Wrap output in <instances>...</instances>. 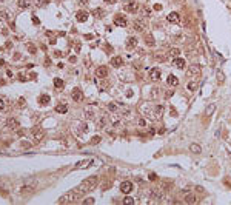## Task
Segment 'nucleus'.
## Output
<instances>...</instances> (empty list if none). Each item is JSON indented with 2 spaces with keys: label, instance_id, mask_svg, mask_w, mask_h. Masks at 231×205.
<instances>
[{
  "label": "nucleus",
  "instance_id": "obj_14",
  "mask_svg": "<svg viewBox=\"0 0 231 205\" xmlns=\"http://www.w3.org/2000/svg\"><path fill=\"white\" fill-rule=\"evenodd\" d=\"M166 83H168L169 86H177V85H179V79H177L176 76L169 74V76L166 77Z\"/></svg>",
  "mask_w": 231,
  "mask_h": 205
},
{
  "label": "nucleus",
  "instance_id": "obj_4",
  "mask_svg": "<svg viewBox=\"0 0 231 205\" xmlns=\"http://www.w3.org/2000/svg\"><path fill=\"white\" fill-rule=\"evenodd\" d=\"M123 9H125V13H137V9H139V5H137V2L136 0H130V2H126L125 5H123Z\"/></svg>",
  "mask_w": 231,
  "mask_h": 205
},
{
  "label": "nucleus",
  "instance_id": "obj_41",
  "mask_svg": "<svg viewBox=\"0 0 231 205\" xmlns=\"http://www.w3.org/2000/svg\"><path fill=\"white\" fill-rule=\"evenodd\" d=\"M0 19H3V20H6V22H8V20H9V14L2 11V13H0Z\"/></svg>",
  "mask_w": 231,
  "mask_h": 205
},
{
  "label": "nucleus",
  "instance_id": "obj_2",
  "mask_svg": "<svg viewBox=\"0 0 231 205\" xmlns=\"http://www.w3.org/2000/svg\"><path fill=\"white\" fill-rule=\"evenodd\" d=\"M77 197H79V194H77L76 191H69V193L63 194L62 197H59V204H69V202H74Z\"/></svg>",
  "mask_w": 231,
  "mask_h": 205
},
{
  "label": "nucleus",
  "instance_id": "obj_34",
  "mask_svg": "<svg viewBox=\"0 0 231 205\" xmlns=\"http://www.w3.org/2000/svg\"><path fill=\"white\" fill-rule=\"evenodd\" d=\"M97 86H99V89L100 91H103V89H108V82H105V80H102V82H99V83H97Z\"/></svg>",
  "mask_w": 231,
  "mask_h": 205
},
{
  "label": "nucleus",
  "instance_id": "obj_46",
  "mask_svg": "<svg viewBox=\"0 0 231 205\" xmlns=\"http://www.w3.org/2000/svg\"><path fill=\"white\" fill-rule=\"evenodd\" d=\"M153 8H154V11H162V5H160V3H156Z\"/></svg>",
  "mask_w": 231,
  "mask_h": 205
},
{
  "label": "nucleus",
  "instance_id": "obj_32",
  "mask_svg": "<svg viewBox=\"0 0 231 205\" xmlns=\"http://www.w3.org/2000/svg\"><path fill=\"white\" fill-rule=\"evenodd\" d=\"M91 164H93V160H82V162H79V164L76 165V168H80V167L85 168V167H88V165H91Z\"/></svg>",
  "mask_w": 231,
  "mask_h": 205
},
{
  "label": "nucleus",
  "instance_id": "obj_31",
  "mask_svg": "<svg viewBox=\"0 0 231 205\" xmlns=\"http://www.w3.org/2000/svg\"><path fill=\"white\" fill-rule=\"evenodd\" d=\"M179 54H180V50H177V48H171L169 50V57H179Z\"/></svg>",
  "mask_w": 231,
  "mask_h": 205
},
{
  "label": "nucleus",
  "instance_id": "obj_12",
  "mask_svg": "<svg viewBox=\"0 0 231 205\" xmlns=\"http://www.w3.org/2000/svg\"><path fill=\"white\" fill-rule=\"evenodd\" d=\"M96 76L100 77V79L106 77V76H108V68H106V67H99V68L96 69Z\"/></svg>",
  "mask_w": 231,
  "mask_h": 205
},
{
  "label": "nucleus",
  "instance_id": "obj_57",
  "mask_svg": "<svg viewBox=\"0 0 231 205\" xmlns=\"http://www.w3.org/2000/svg\"><path fill=\"white\" fill-rule=\"evenodd\" d=\"M126 96H128V97H131V96H132V91H131V89H128V93H126Z\"/></svg>",
  "mask_w": 231,
  "mask_h": 205
},
{
  "label": "nucleus",
  "instance_id": "obj_38",
  "mask_svg": "<svg viewBox=\"0 0 231 205\" xmlns=\"http://www.w3.org/2000/svg\"><path fill=\"white\" fill-rule=\"evenodd\" d=\"M85 116H86V119H91V117H93V111H91V108H89V106L85 110Z\"/></svg>",
  "mask_w": 231,
  "mask_h": 205
},
{
  "label": "nucleus",
  "instance_id": "obj_56",
  "mask_svg": "<svg viewBox=\"0 0 231 205\" xmlns=\"http://www.w3.org/2000/svg\"><path fill=\"white\" fill-rule=\"evenodd\" d=\"M149 179H151V180H154V179H156V174H153V173H151V174H149Z\"/></svg>",
  "mask_w": 231,
  "mask_h": 205
},
{
  "label": "nucleus",
  "instance_id": "obj_55",
  "mask_svg": "<svg viewBox=\"0 0 231 205\" xmlns=\"http://www.w3.org/2000/svg\"><path fill=\"white\" fill-rule=\"evenodd\" d=\"M17 134H19V136H23L25 133H23V130H19V131H17Z\"/></svg>",
  "mask_w": 231,
  "mask_h": 205
},
{
  "label": "nucleus",
  "instance_id": "obj_25",
  "mask_svg": "<svg viewBox=\"0 0 231 205\" xmlns=\"http://www.w3.org/2000/svg\"><path fill=\"white\" fill-rule=\"evenodd\" d=\"M56 111H57V113H62V114H65L66 111H68V106H66V103H60V105H57V106H56Z\"/></svg>",
  "mask_w": 231,
  "mask_h": 205
},
{
  "label": "nucleus",
  "instance_id": "obj_43",
  "mask_svg": "<svg viewBox=\"0 0 231 205\" xmlns=\"http://www.w3.org/2000/svg\"><path fill=\"white\" fill-rule=\"evenodd\" d=\"M35 50H37V48L34 46L33 43H28V51L29 52H35Z\"/></svg>",
  "mask_w": 231,
  "mask_h": 205
},
{
  "label": "nucleus",
  "instance_id": "obj_9",
  "mask_svg": "<svg viewBox=\"0 0 231 205\" xmlns=\"http://www.w3.org/2000/svg\"><path fill=\"white\" fill-rule=\"evenodd\" d=\"M153 116H154V119H162V116H163V106L162 105H157V106H154V110H153Z\"/></svg>",
  "mask_w": 231,
  "mask_h": 205
},
{
  "label": "nucleus",
  "instance_id": "obj_10",
  "mask_svg": "<svg viewBox=\"0 0 231 205\" xmlns=\"http://www.w3.org/2000/svg\"><path fill=\"white\" fill-rule=\"evenodd\" d=\"M33 191H34V187L29 185V184H26V185H23V187L20 188V196H28V194H31Z\"/></svg>",
  "mask_w": 231,
  "mask_h": 205
},
{
  "label": "nucleus",
  "instance_id": "obj_50",
  "mask_svg": "<svg viewBox=\"0 0 231 205\" xmlns=\"http://www.w3.org/2000/svg\"><path fill=\"white\" fill-rule=\"evenodd\" d=\"M173 96H174V91H168V93H166V99H169V97H173Z\"/></svg>",
  "mask_w": 231,
  "mask_h": 205
},
{
  "label": "nucleus",
  "instance_id": "obj_24",
  "mask_svg": "<svg viewBox=\"0 0 231 205\" xmlns=\"http://www.w3.org/2000/svg\"><path fill=\"white\" fill-rule=\"evenodd\" d=\"M197 199H196V196H194V193H188L186 196H185V202L186 204H194Z\"/></svg>",
  "mask_w": 231,
  "mask_h": 205
},
{
  "label": "nucleus",
  "instance_id": "obj_7",
  "mask_svg": "<svg viewBox=\"0 0 231 205\" xmlns=\"http://www.w3.org/2000/svg\"><path fill=\"white\" fill-rule=\"evenodd\" d=\"M160 76H162V73H160L159 68H151L149 69V79H151V80L157 82V80L160 79Z\"/></svg>",
  "mask_w": 231,
  "mask_h": 205
},
{
  "label": "nucleus",
  "instance_id": "obj_21",
  "mask_svg": "<svg viewBox=\"0 0 231 205\" xmlns=\"http://www.w3.org/2000/svg\"><path fill=\"white\" fill-rule=\"evenodd\" d=\"M17 5H19V8H22V9H26V8L31 6V0H19Z\"/></svg>",
  "mask_w": 231,
  "mask_h": 205
},
{
  "label": "nucleus",
  "instance_id": "obj_51",
  "mask_svg": "<svg viewBox=\"0 0 231 205\" xmlns=\"http://www.w3.org/2000/svg\"><path fill=\"white\" fill-rule=\"evenodd\" d=\"M33 23H34V25H39V23H40V20L35 17V16H33Z\"/></svg>",
  "mask_w": 231,
  "mask_h": 205
},
{
  "label": "nucleus",
  "instance_id": "obj_36",
  "mask_svg": "<svg viewBox=\"0 0 231 205\" xmlns=\"http://www.w3.org/2000/svg\"><path fill=\"white\" fill-rule=\"evenodd\" d=\"M197 82H190V83H188V89H190V91H196V89H197Z\"/></svg>",
  "mask_w": 231,
  "mask_h": 205
},
{
  "label": "nucleus",
  "instance_id": "obj_29",
  "mask_svg": "<svg viewBox=\"0 0 231 205\" xmlns=\"http://www.w3.org/2000/svg\"><path fill=\"white\" fill-rule=\"evenodd\" d=\"M190 150H191L193 153H196V154H200V151H202L200 145H197V143H191V145H190Z\"/></svg>",
  "mask_w": 231,
  "mask_h": 205
},
{
  "label": "nucleus",
  "instance_id": "obj_53",
  "mask_svg": "<svg viewBox=\"0 0 231 205\" xmlns=\"http://www.w3.org/2000/svg\"><path fill=\"white\" fill-rule=\"evenodd\" d=\"M117 0H105V3H108V5H114Z\"/></svg>",
  "mask_w": 231,
  "mask_h": 205
},
{
  "label": "nucleus",
  "instance_id": "obj_39",
  "mask_svg": "<svg viewBox=\"0 0 231 205\" xmlns=\"http://www.w3.org/2000/svg\"><path fill=\"white\" fill-rule=\"evenodd\" d=\"M154 59H156L157 62H165V56H162V54H156Z\"/></svg>",
  "mask_w": 231,
  "mask_h": 205
},
{
  "label": "nucleus",
  "instance_id": "obj_45",
  "mask_svg": "<svg viewBox=\"0 0 231 205\" xmlns=\"http://www.w3.org/2000/svg\"><path fill=\"white\" fill-rule=\"evenodd\" d=\"M48 2H50V0H37L35 3H37V6H42V5H46Z\"/></svg>",
  "mask_w": 231,
  "mask_h": 205
},
{
  "label": "nucleus",
  "instance_id": "obj_49",
  "mask_svg": "<svg viewBox=\"0 0 231 205\" xmlns=\"http://www.w3.org/2000/svg\"><path fill=\"white\" fill-rule=\"evenodd\" d=\"M80 130H82L83 133H86V130H88V126H86V123H82V125H80Z\"/></svg>",
  "mask_w": 231,
  "mask_h": 205
},
{
  "label": "nucleus",
  "instance_id": "obj_13",
  "mask_svg": "<svg viewBox=\"0 0 231 205\" xmlns=\"http://www.w3.org/2000/svg\"><path fill=\"white\" fill-rule=\"evenodd\" d=\"M136 46H137V39L132 37V35H130V37L126 39V48H128V50H132V48H136Z\"/></svg>",
  "mask_w": 231,
  "mask_h": 205
},
{
  "label": "nucleus",
  "instance_id": "obj_3",
  "mask_svg": "<svg viewBox=\"0 0 231 205\" xmlns=\"http://www.w3.org/2000/svg\"><path fill=\"white\" fill-rule=\"evenodd\" d=\"M199 74H200V65L199 63H193V65H190V68L186 69V77L188 79H194V77H197Z\"/></svg>",
  "mask_w": 231,
  "mask_h": 205
},
{
  "label": "nucleus",
  "instance_id": "obj_16",
  "mask_svg": "<svg viewBox=\"0 0 231 205\" xmlns=\"http://www.w3.org/2000/svg\"><path fill=\"white\" fill-rule=\"evenodd\" d=\"M76 19H77V22H86L88 20V13L86 11H77V14H76Z\"/></svg>",
  "mask_w": 231,
  "mask_h": 205
},
{
  "label": "nucleus",
  "instance_id": "obj_1",
  "mask_svg": "<svg viewBox=\"0 0 231 205\" xmlns=\"http://www.w3.org/2000/svg\"><path fill=\"white\" fill-rule=\"evenodd\" d=\"M97 184H99V177H97V176H91V177H88L86 180H83L80 185H77L74 191H76L77 194H85V193L94 190V188L97 187Z\"/></svg>",
  "mask_w": 231,
  "mask_h": 205
},
{
  "label": "nucleus",
  "instance_id": "obj_8",
  "mask_svg": "<svg viewBox=\"0 0 231 205\" xmlns=\"http://www.w3.org/2000/svg\"><path fill=\"white\" fill-rule=\"evenodd\" d=\"M120 191H122V193H125V194L131 193V191H132V184L130 182V180L122 182V184H120Z\"/></svg>",
  "mask_w": 231,
  "mask_h": 205
},
{
  "label": "nucleus",
  "instance_id": "obj_54",
  "mask_svg": "<svg viewBox=\"0 0 231 205\" xmlns=\"http://www.w3.org/2000/svg\"><path fill=\"white\" fill-rule=\"evenodd\" d=\"M142 14H143V16H149V11L148 9H142Z\"/></svg>",
  "mask_w": 231,
  "mask_h": 205
},
{
  "label": "nucleus",
  "instance_id": "obj_15",
  "mask_svg": "<svg viewBox=\"0 0 231 205\" xmlns=\"http://www.w3.org/2000/svg\"><path fill=\"white\" fill-rule=\"evenodd\" d=\"M145 45H148V46H154V45H156L154 35L151 34V33H147V34H145Z\"/></svg>",
  "mask_w": 231,
  "mask_h": 205
},
{
  "label": "nucleus",
  "instance_id": "obj_35",
  "mask_svg": "<svg viewBox=\"0 0 231 205\" xmlns=\"http://www.w3.org/2000/svg\"><path fill=\"white\" fill-rule=\"evenodd\" d=\"M153 196H154V197H157V199H160V197H162V190H160V188L153 190Z\"/></svg>",
  "mask_w": 231,
  "mask_h": 205
},
{
  "label": "nucleus",
  "instance_id": "obj_37",
  "mask_svg": "<svg viewBox=\"0 0 231 205\" xmlns=\"http://www.w3.org/2000/svg\"><path fill=\"white\" fill-rule=\"evenodd\" d=\"M108 110H110V111H113V113H114V111H117V103H114V102L108 103Z\"/></svg>",
  "mask_w": 231,
  "mask_h": 205
},
{
  "label": "nucleus",
  "instance_id": "obj_22",
  "mask_svg": "<svg viewBox=\"0 0 231 205\" xmlns=\"http://www.w3.org/2000/svg\"><path fill=\"white\" fill-rule=\"evenodd\" d=\"M93 16L96 19H102L105 16V11H103L102 8H96V9H93Z\"/></svg>",
  "mask_w": 231,
  "mask_h": 205
},
{
  "label": "nucleus",
  "instance_id": "obj_48",
  "mask_svg": "<svg viewBox=\"0 0 231 205\" xmlns=\"http://www.w3.org/2000/svg\"><path fill=\"white\" fill-rule=\"evenodd\" d=\"M83 202H85V204H94V202H96V201H94V199H93V197H89V199H85V201H83Z\"/></svg>",
  "mask_w": 231,
  "mask_h": 205
},
{
  "label": "nucleus",
  "instance_id": "obj_42",
  "mask_svg": "<svg viewBox=\"0 0 231 205\" xmlns=\"http://www.w3.org/2000/svg\"><path fill=\"white\" fill-rule=\"evenodd\" d=\"M99 142H100V136H94L91 139V143H93V145H96V143H99Z\"/></svg>",
  "mask_w": 231,
  "mask_h": 205
},
{
  "label": "nucleus",
  "instance_id": "obj_59",
  "mask_svg": "<svg viewBox=\"0 0 231 205\" xmlns=\"http://www.w3.org/2000/svg\"><path fill=\"white\" fill-rule=\"evenodd\" d=\"M0 2H3V0H0Z\"/></svg>",
  "mask_w": 231,
  "mask_h": 205
},
{
  "label": "nucleus",
  "instance_id": "obj_20",
  "mask_svg": "<svg viewBox=\"0 0 231 205\" xmlns=\"http://www.w3.org/2000/svg\"><path fill=\"white\" fill-rule=\"evenodd\" d=\"M111 65L116 67V68H120L122 65H123V60H122V57H113L111 59Z\"/></svg>",
  "mask_w": 231,
  "mask_h": 205
},
{
  "label": "nucleus",
  "instance_id": "obj_58",
  "mask_svg": "<svg viewBox=\"0 0 231 205\" xmlns=\"http://www.w3.org/2000/svg\"><path fill=\"white\" fill-rule=\"evenodd\" d=\"M196 190H197V191H200V193H203V188H202V187H196Z\"/></svg>",
  "mask_w": 231,
  "mask_h": 205
},
{
  "label": "nucleus",
  "instance_id": "obj_17",
  "mask_svg": "<svg viewBox=\"0 0 231 205\" xmlns=\"http://www.w3.org/2000/svg\"><path fill=\"white\" fill-rule=\"evenodd\" d=\"M166 19H168V22H171V23H179V20H180V16H179L177 13H169Z\"/></svg>",
  "mask_w": 231,
  "mask_h": 205
},
{
  "label": "nucleus",
  "instance_id": "obj_44",
  "mask_svg": "<svg viewBox=\"0 0 231 205\" xmlns=\"http://www.w3.org/2000/svg\"><path fill=\"white\" fill-rule=\"evenodd\" d=\"M139 126H147V120L143 119V117L139 119Z\"/></svg>",
  "mask_w": 231,
  "mask_h": 205
},
{
  "label": "nucleus",
  "instance_id": "obj_28",
  "mask_svg": "<svg viewBox=\"0 0 231 205\" xmlns=\"http://www.w3.org/2000/svg\"><path fill=\"white\" fill-rule=\"evenodd\" d=\"M216 77H217V82H219V83H223V82H225V74H223V71H222V69H219V71H217Z\"/></svg>",
  "mask_w": 231,
  "mask_h": 205
},
{
  "label": "nucleus",
  "instance_id": "obj_26",
  "mask_svg": "<svg viewBox=\"0 0 231 205\" xmlns=\"http://www.w3.org/2000/svg\"><path fill=\"white\" fill-rule=\"evenodd\" d=\"M50 96H48V94H42V96H40V97H39V103H40V105H46V103L50 102Z\"/></svg>",
  "mask_w": 231,
  "mask_h": 205
},
{
  "label": "nucleus",
  "instance_id": "obj_40",
  "mask_svg": "<svg viewBox=\"0 0 231 205\" xmlns=\"http://www.w3.org/2000/svg\"><path fill=\"white\" fill-rule=\"evenodd\" d=\"M123 204H126V205H131V204H134V199L128 196V197H125V199H123Z\"/></svg>",
  "mask_w": 231,
  "mask_h": 205
},
{
  "label": "nucleus",
  "instance_id": "obj_19",
  "mask_svg": "<svg viewBox=\"0 0 231 205\" xmlns=\"http://www.w3.org/2000/svg\"><path fill=\"white\" fill-rule=\"evenodd\" d=\"M72 99H74L76 102H80V100H82V91H80L79 88H74V89H72Z\"/></svg>",
  "mask_w": 231,
  "mask_h": 205
},
{
  "label": "nucleus",
  "instance_id": "obj_47",
  "mask_svg": "<svg viewBox=\"0 0 231 205\" xmlns=\"http://www.w3.org/2000/svg\"><path fill=\"white\" fill-rule=\"evenodd\" d=\"M77 3H79L80 6H86V5H88V0H77Z\"/></svg>",
  "mask_w": 231,
  "mask_h": 205
},
{
  "label": "nucleus",
  "instance_id": "obj_27",
  "mask_svg": "<svg viewBox=\"0 0 231 205\" xmlns=\"http://www.w3.org/2000/svg\"><path fill=\"white\" fill-rule=\"evenodd\" d=\"M214 110H216V103H210L208 108L205 110V116H211V114L214 113Z\"/></svg>",
  "mask_w": 231,
  "mask_h": 205
},
{
  "label": "nucleus",
  "instance_id": "obj_33",
  "mask_svg": "<svg viewBox=\"0 0 231 205\" xmlns=\"http://www.w3.org/2000/svg\"><path fill=\"white\" fill-rule=\"evenodd\" d=\"M31 147H33V143H31V142H28V140H22V142H20V148L28 150V148H31Z\"/></svg>",
  "mask_w": 231,
  "mask_h": 205
},
{
  "label": "nucleus",
  "instance_id": "obj_30",
  "mask_svg": "<svg viewBox=\"0 0 231 205\" xmlns=\"http://www.w3.org/2000/svg\"><path fill=\"white\" fill-rule=\"evenodd\" d=\"M63 85H65V83H63V80H62V79H59V77H56V79H54V86H56L57 89H62Z\"/></svg>",
  "mask_w": 231,
  "mask_h": 205
},
{
  "label": "nucleus",
  "instance_id": "obj_6",
  "mask_svg": "<svg viewBox=\"0 0 231 205\" xmlns=\"http://www.w3.org/2000/svg\"><path fill=\"white\" fill-rule=\"evenodd\" d=\"M114 25H116V26H122V28H123V26H126V25H128V20H126L125 16L117 14V16L114 17Z\"/></svg>",
  "mask_w": 231,
  "mask_h": 205
},
{
  "label": "nucleus",
  "instance_id": "obj_18",
  "mask_svg": "<svg viewBox=\"0 0 231 205\" xmlns=\"http://www.w3.org/2000/svg\"><path fill=\"white\" fill-rule=\"evenodd\" d=\"M6 125H8V128H9V130H14V128L19 126V120H17L16 117H11V119H8Z\"/></svg>",
  "mask_w": 231,
  "mask_h": 205
},
{
  "label": "nucleus",
  "instance_id": "obj_11",
  "mask_svg": "<svg viewBox=\"0 0 231 205\" xmlns=\"http://www.w3.org/2000/svg\"><path fill=\"white\" fill-rule=\"evenodd\" d=\"M33 137H34V140H42L43 139V136H45V133L40 130V128H33Z\"/></svg>",
  "mask_w": 231,
  "mask_h": 205
},
{
  "label": "nucleus",
  "instance_id": "obj_5",
  "mask_svg": "<svg viewBox=\"0 0 231 205\" xmlns=\"http://www.w3.org/2000/svg\"><path fill=\"white\" fill-rule=\"evenodd\" d=\"M132 28H134V31H137V33L145 31V20H143V19H137V20H134Z\"/></svg>",
  "mask_w": 231,
  "mask_h": 205
},
{
  "label": "nucleus",
  "instance_id": "obj_52",
  "mask_svg": "<svg viewBox=\"0 0 231 205\" xmlns=\"http://www.w3.org/2000/svg\"><path fill=\"white\" fill-rule=\"evenodd\" d=\"M3 110H5V102L0 99V111H3Z\"/></svg>",
  "mask_w": 231,
  "mask_h": 205
},
{
  "label": "nucleus",
  "instance_id": "obj_23",
  "mask_svg": "<svg viewBox=\"0 0 231 205\" xmlns=\"http://www.w3.org/2000/svg\"><path fill=\"white\" fill-rule=\"evenodd\" d=\"M174 65H176L179 69H183L185 68V60H183L182 57H176V59H174Z\"/></svg>",
  "mask_w": 231,
  "mask_h": 205
}]
</instances>
